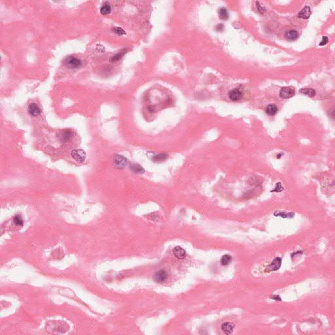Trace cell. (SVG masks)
I'll return each mask as SVG.
<instances>
[{
	"mask_svg": "<svg viewBox=\"0 0 335 335\" xmlns=\"http://www.w3.org/2000/svg\"><path fill=\"white\" fill-rule=\"evenodd\" d=\"M71 155H72V158L78 163H83L85 161L86 153L85 151L82 149L73 150L71 153Z\"/></svg>",
	"mask_w": 335,
	"mask_h": 335,
	"instance_id": "obj_1",
	"label": "cell"
},
{
	"mask_svg": "<svg viewBox=\"0 0 335 335\" xmlns=\"http://www.w3.org/2000/svg\"><path fill=\"white\" fill-rule=\"evenodd\" d=\"M295 95V89L291 86H285L279 91V96L281 98L288 99Z\"/></svg>",
	"mask_w": 335,
	"mask_h": 335,
	"instance_id": "obj_2",
	"label": "cell"
},
{
	"mask_svg": "<svg viewBox=\"0 0 335 335\" xmlns=\"http://www.w3.org/2000/svg\"><path fill=\"white\" fill-rule=\"evenodd\" d=\"M281 263H282V261H281V259L280 258H279V257L275 258L272 262V263L268 265L267 268H266L265 272H268L278 270L281 267Z\"/></svg>",
	"mask_w": 335,
	"mask_h": 335,
	"instance_id": "obj_3",
	"label": "cell"
},
{
	"mask_svg": "<svg viewBox=\"0 0 335 335\" xmlns=\"http://www.w3.org/2000/svg\"><path fill=\"white\" fill-rule=\"evenodd\" d=\"M81 61L75 57L70 56L66 60V64L72 68H77L81 66Z\"/></svg>",
	"mask_w": 335,
	"mask_h": 335,
	"instance_id": "obj_4",
	"label": "cell"
},
{
	"mask_svg": "<svg viewBox=\"0 0 335 335\" xmlns=\"http://www.w3.org/2000/svg\"><path fill=\"white\" fill-rule=\"evenodd\" d=\"M228 96L232 101H238L242 98L243 93L238 88H236V89H234L229 92Z\"/></svg>",
	"mask_w": 335,
	"mask_h": 335,
	"instance_id": "obj_5",
	"label": "cell"
},
{
	"mask_svg": "<svg viewBox=\"0 0 335 335\" xmlns=\"http://www.w3.org/2000/svg\"><path fill=\"white\" fill-rule=\"evenodd\" d=\"M28 111L31 115L34 117H37L41 115V110L38 105L36 103H31L28 107Z\"/></svg>",
	"mask_w": 335,
	"mask_h": 335,
	"instance_id": "obj_6",
	"label": "cell"
},
{
	"mask_svg": "<svg viewBox=\"0 0 335 335\" xmlns=\"http://www.w3.org/2000/svg\"><path fill=\"white\" fill-rule=\"evenodd\" d=\"M284 37L285 38L289 41H295L296 39H298L299 34L297 31L295 30H290L289 31H287L284 34Z\"/></svg>",
	"mask_w": 335,
	"mask_h": 335,
	"instance_id": "obj_7",
	"label": "cell"
},
{
	"mask_svg": "<svg viewBox=\"0 0 335 335\" xmlns=\"http://www.w3.org/2000/svg\"><path fill=\"white\" fill-rule=\"evenodd\" d=\"M168 278V275L164 270H160L158 272L155 273V280L159 283H163L166 281Z\"/></svg>",
	"mask_w": 335,
	"mask_h": 335,
	"instance_id": "obj_8",
	"label": "cell"
},
{
	"mask_svg": "<svg viewBox=\"0 0 335 335\" xmlns=\"http://www.w3.org/2000/svg\"><path fill=\"white\" fill-rule=\"evenodd\" d=\"M173 253L174 256L178 259H183L186 256L185 250L181 247L180 246H177L173 249Z\"/></svg>",
	"mask_w": 335,
	"mask_h": 335,
	"instance_id": "obj_9",
	"label": "cell"
},
{
	"mask_svg": "<svg viewBox=\"0 0 335 335\" xmlns=\"http://www.w3.org/2000/svg\"><path fill=\"white\" fill-rule=\"evenodd\" d=\"M126 159L121 155H116L115 157V164L117 168H123L126 164Z\"/></svg>",
	"mask_w": 335,
	"mask_h": 335,
	"instance_id": "obj_10",
	"label": "cell"
},
{
	"mask_svg": "<svg viewBox=\"0 0 335 335\" xmlns=\"http://www.w3.org/2000/svg\"><path fill=\"white\" fill-rule=\"evenodd\" d=\"M310 15H311V9H310V7L306 6L304 8H303L298 13L297 16H298L299 18H301V19H308L310 17Z\"/></svg>",
	"mask_w": 335,
	"mask_h": 335,
	"instance_id": "obj_11",
	"label": "cell"
},
{
	"mask_svg": "<svg viewBox=\"0 0 335 335\" xmlns=\"http://www.w3.org/2000/svg\"><path fill=\"white\" fill-rule=\"evenodd\" d=\"M234 324L230 322H226L224 323L221 325V330L225 334H231L233 331V329H234Z\"/></svg>",
	"mask_w": 335,
	"mask_h": 335,
	"instance_id": "obj_12",
	"label": "cell"
},
{
	"mask_svg": "<svg viewBox=\"0 0 335 335\" xmlns=\"http://www.w3.org/2000/svg\"><path fill=\"white\" fill-rule=\"evenodd\" d=\"M278 107L274 104H270L266 108V113L269 116H274L278 113Z\"/></svg>",
	"mask_w": 335,
	"mask_h": 335,
	"instance_id": "obj_13",
	"label": "cell"
},
{
	"mask_svg": "<svg viewBox=\"0 0 335 335\" xmlns=\"http://www.w3.org/2000/svg\"><path fill=\"white\" fill-rule=\"evenodd\" d=\"M300 92L310 97H314L316 94V90L313 88H302L300 90Z\"/></svg>",
	"mask_w": 335,
	"mask_h": 335,
	"instance_id": "obj_14",
	"label": "cell"
},
{
	"mask_svg": "<svg viewBox=\"0 0 335 335\" xmlns=\"http://www.w3.org/2000/svg\"><path fill=\"white\" fill-rule=\"evenodd\" d=\"M130 168L133 172L136 173V174H143L144 172L143 168L139 165H132L130 166Z\"/></svg>",
	"mask_w": 335,
	"mask_h": 335,
	"instance_id": "obj_15",
	"label": "cell"
},
{
	"mask_svg": "<svg viewBox=\"0 0 335 335\" xmlns=\"http://www.w3.org/2000/svg\"><path fill=\"white\" fill-rule=\"evenodd\" d=\"M111 11V7L107 3H105L100 9V13L103 15L109 14Z\"/></svg>",
	"mask_w": 335,
	"mask_h": 335,
	"instance_id": "obj_16",
	"label": "cell"
},
{
	"mask_svg": "<svg viewBox=\"0 0 335 335\" xmlns=\"http://www.w3.org/2000/svg\"><path fill=\"white\" fill-rule=\"evenodd\" d=\"M232 261V257L230 256L229 255H225L221 257V263L222 265L223 266H227L231 263Z\"/></svg>",
	"mask_w": 335,
	"mask_h": 335,
	"instance_id": "obj_17",
	"label": "cell"
},
{
	"mask_svg": "<svg viewBox=\"0 0 335 335\" xmlns=\"http://www.w3.org/2000/svg\"><path fill=\"white\" fill-rule=\"evenodd\" d=\"M219 18H220L221 20H224V21L227 20L228 18V14L227 10L225 8L220 9L219 10Z\"/></svg>",
	"mask_w": 335,
	"mask_h": 335,
	"instance_id": "obj_18",
	"label": "cell"
},
{
	"mask_svg": "<svg viewBox=\"0 0 335 335\" xmlns=\"http://www.w3.org/2000/svg\"><path fill=\"white\" fill-rule=\"evenodd\" d=\"M274 216L281 217L283 218H292L293 217H294V214L293 213H288V214H287V213L285 212H276L274 213Z\"/></svg>",
	"mask_w": 335,
	"mask_h": 335,
	"instance_id": "obj_19",
	"label": "cell"
},
{
	"mask_svg": "<svg viewBox=\"0 0 335 335\" xmlns=\"http://www.w3.org/2000/svg\"><path fill=\"white\" fill-rule=\"evenodd\" d=\"M168 155L166 154H159L153 157V161L155 162L165 161V160L168 159Z\"/></svg>",
	"mask_w": 335,
	"mask_h": 335,
	"instance_id": "obj_20",
	"label": "cell"
},
{
	"mask_svg": "<svg viewBox=\"0 0 335 335\" xmlns=\"http://www.w3.org/2000/svg\"><path fill=\"white\" fill-rule=\"evenodd\" d=\"M73 136L72 132L70 131H65L61 134V137L64 140H69Z\"/></svg>",
	"mask_w": 335,
	"mask_h": 335,
	"instance_id": "obj_21",
	"label": "cell"
},
{
	"mask_svg": "<svg viewBox=\"0 0 335 335\" xmlns=\"http://www.w3.org/2000/svg\"><path fill=\"white\" fill-rule=\"evenodd\" d=\"M125 53H126L125 51H124V52H120L119 53H117V54H115V56H113L112 57V58H111V60L112 62H116V61L119 60L121 59L122 57H123L124 56V55H125Z\"/></svg>",
	"mask_w": 335,
	"mask_h": 335,
	"instance_id": "obj_22",
	"label": "cell"
},
{
	"mask_svg": "<svg viewBox=\"0 0 335 335\" xmlns=\"http://www.w3.org/2000/svg\"><path fill=\"white\" fill-rule=\"evenodd\" d=\"M113 32L115 33V34H117L118 35H123L126 34V32H125V30H124L123 29H122L121 28L115 27V28H113Z\"/></svg>",
	"mask_w": 335,
	"mask_h": 335,
	"instance_id": "obj_23",
	"label": "cell"
},
{
	"mask_svg": "<svg viewBox=\"0 0 335 335\" xmlns=\"http://www.w3.org/2000/svg\"><path fill=\"white\" fill-rule=\"evenodd\" d=\"M13 221H14V223L16 225H18V226H22V225H23V219H22L21 217H20L19 216H17L15 217V218H14V220H13Z\"/></svg>",
	"mask_w": 335,
	"mask_h": 335,
	"instance_id": "obj_24",
	"label": "cell"
},
{
	"mask_svg": "<svg viewBox=\"0 0 335 335\" xmlns=\"http://www.w3.org/2000/svg\"><path fill=\"white\" fill-rule=\"evenodd\" d=\"M283 190V187H282V185H281V183H278L276 184V187H275V188L274 190H272L271 192H281L282 190Z\"/></svg>",
	"mask_w": 335,
	"mask_h": 335,
	"instance_id": "obj_25",
	"label": "cell"
},
{
	"mask_svg": "<svg viewBox=\"0 0 335 335\" xmlns=\"http://www.w3.org/2000/svg\"><path fill=\"white\" fill-rule=\"evenodd\" d=\"M257 9H258L259 12L261 14H263V13L265 12V9L264 8V7H262L261 5H259V1L257 2Z\"/></svg>",
	"mask_w": 335,
	"mask_h": 335,
	"instance_id": "obj_26",
	"label": "cell"
},
{
	"mask_svg": "<svg viewBox=\"0 0 335 335\" xmlns=\"http://www.w3.org/2000/svg\"><path fill=\"white\" fill-rule=\"evenodd\" d=\"M328 41H329V39H328V37H326V36H323L322 40H321V41L320 42V43H319V45H320V46H324V45H325L326 44H327L328 43Z\"/></svg>",
	"mask_w": 335,
	"mask_h": 335,
	"instance_id": "obj_27",
	"label": "cell"
},
{
	"mask_svg": "<svg viewBox=\"0 0 335 335\" xmlns=\"http://www.w3.org/2000/svg\"><path fill=\"white\" fill-rule=\"evenodd\" d=\"M223 28V24H219L218 26H217V31H222Z\"/></svg>",
	"mask_w": 335,
	"mask_h": 335,
	"instance_id": "obj_28",
	"label": "cell"
}]
</instances>
